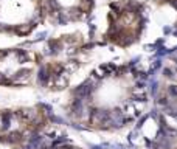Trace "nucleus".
I'll return each mask as SVG.
<instances>
[{
	"label": "nucleus",
	"mask_w": 177,
	"mask_h": 149,
	"mask_svg": "<svg viewBox=\"0 0 177 149\" xmlns=\"http://www.w3.org/2000/svg\"><path fill=\"white\" fill-rule=\"evenodd\" d=\"M168 92H169L171 96L177 98V86H169V87H168Z\"/></svg>",
	"instance_id": "14"
},
{
	"label": "nucleus",
	"mask_w": 177,
	"mask_h": 149,
	"mask_svg": "<svg viewBox=\"0 0 177 149\" xmlns=\"http://www.w3.org/2000/svg\"><path fill=\"white\" fill-rule=\"evenodd\" d=\"M163 76H166V78L172 79V78H174V73H172V70H171V68H163Z\"/></svg>",
	"instance_id": "13"
},
{
	"label": "nucleus",
	"mask_w": 177,
	"mask_h": 149,
	"mask_svg": "<svg viewBox=\"0 0 177 149\" xmlns=\"http://www.w3.org/2000/svg\"><path fill=\"white\" fill-rule=\"evenodd\" d=\"M36 28V25L33 23H22V25H16L14 26V33L17 36H28L33 30Z\"/></svg>",
	"instance_id": "3"
},
{
	"label": "nucleus",
	"mask_w": 177,
	"mask_h": 149,
	"mask_svg": "<svg viewBox=\"0 0 177 149\" xmlns=\"http://www.w3.org/2000/svg\"><path fill=\"white\" fill-rule=\"evenodd\" d=\"M59 149H75V147H73V146H70V144H67V146L64 144V146H61Z\"/></svg>",
	"instance_id": "22"
},
{
	"label": "nucleus",
	"mask_w": 177,
	"mask_h": 149,
	"mask_svg": "<svg viewBox=\"0 0 177 149\" xmlns=\"http://www.w3.org/2000/svg\"><path fill=\"white\" fill-rule=\"evenodd\" d=\"M171 31H172V30H171L169 26H165V28H163V34H165V36H168V34H169Z\"/></svg>",
	"instance_id": "18"
},
{
	"label": "nucleus",
	"mask_w": 177,
	"mask_h": 149,
	"mask_svg": "<svg viewBox=\"0 0 177 149\" xmlns=\"http://www.w3.org/2000/svg\"><path fill=\"white\" fill-rule=\"evenodd\" d=\"M39 107H41V109H44V110L47 112V114H51V110H53V107H51L50 104H45V102H41Z\"/></svg>",
	"instance_id": "10"
},
{
	"label": "nucleus",
	"mask_w": 177,
	"mask_h": 149,
	"mask_svg": "<svg viewBox=\"0 0 177 149\" xmlns=\"http://www.w3.org/2000/svg\"><path fill=\"white\" fill-rule=\"evenodd\" d=\"M0 84H11V81H9L6 76H3V74L0 73Z\"/></svg>",
	"instance_id": "17"
},
{
	"label": "nucleus",
	"mask_w": 177,
	"mask_h": 149,
	"mask_svg": "<svg viewBox=\"0 0 177 149\" xmlns=\"http://www.w3.org/2000/svg\"><path fill=\"white\" fill-rule=\"evenodd\" d=\"M160 67H162V59H160V58H157V59L154 61V64H152V68H151V70L155 71V70H158Z\"/></svg>",
	"instance_id": "9"
},
{
	"label": "nucleus",
	"mask_w": 177,
	"mask_h": 149,
	"mask_svg": "<svg viewBox=\"0 0 177 149\" xmlns=\"http://www.w3.org/2000/svg\"><path fill=\"white\" fill-rule=\"evenodd\" d=\"M146 118H148V117L145 115V117H143L142 120H140V121H138V124H137V127H142V126H143V123H145V121H146Z\"/></svg>",
	"instance_id": "20"
},
{
	"label": "nucleus",
	"mask_w": 177,
	"mask_h": 149,
	"mask_svg": "<svg viewBox=\"0 0 177 149\" xmlns=\"http://www.w3.org/2000/svg\"><path fill=\"white\" fill-rule=\"evenodd\" d=\"M51 79V73H50V67H47V65H42L37 71V82L41 84V86H47V84L50 82Z\"/></svg>",
	"instance_id": "1"
},
{
	"label": "nucleus",
	"mask_w": 177,
	"mask_h": 149,
	"mask_svg": "<svg viewBox=\"0 0 177 149\" xmlns=\"http://www.w3.org/2000/svg\"><path fill=\"white\" fill-rule=\"evenodd\" d=\"M157 90H158V82L155 79H152L151 84H149V93H151L152 96H155L157 95Z\"/></svg>",
	"instance_id": "8"
},
{
	"label": "nucleus",
	"mask_w": 177,
	"mask_h": 149,
	"mask_svg": "<svg viewBox=\"0 0 177 149\" xmlns=\"http://www.w3.org/2000/svg\"><path fill=\"white\" fill-rule=\"evenodd\" d=\"M72 110H73L78 117H81V114H82V99H81V98H75V99H73Z\"/></svg>",
	"instance_id": "6"
},
{
	"label": "nucleus",
	"mask_w": 177,
	"mask_h": 149,
	"mask_svg": "<svg viewBox=\"0 0 177 149\" xmlns=\"http://www.w3.org/2000/svg\"><path fill=\"white\" fill-rule=\"evenodd\" d=\"M75 149H79V147H75Z\"/></svg>",
	"instance_id": "23"
},
{
	"label": "nucleus",
	"mask_w": 177,
	"mask_h": 149,
	"mask_svg": "<svg viewBox=\"0 0 177 149\" xmlns=\"http://www.w3.org/2000/svg\"><path fill=\"white\" fill-rule=\"evenodd\" d=\"M151 117H152V118H155V120L158 118V115H157V110H152V112H151Z\"/></svg>",
	"instance_id": "21"
},
{
	"label": "nucleus",
	"mask_w": 177,
	"mask_h": 149,
	"mask_svg": "<svg viewBox=\"0 0 177 149\" xmlns=\"http://www.w3.org/2000/svg\"><path fill=\"white\" fill-rule=\"evenodd\" d=\"M11 114L9 112H3L2 114V127H3V130H8V127H9V123H11Z\"/></svg>",
	"instance_id": "7"
},
{
	"label": "nucleus",
	"mask_w": 177,
	"mask_h": 149,
	"mask_svg": "<svg viewBox=\"0 0 177 149\" xmlns=\"http://www.w3.org/2000/svg\"><path fill=\"white\" fill-rule=\"evenodd\" d=\"M62 50V39H51L48 41V54L56 56Z\"/></svg>",
	"instance_id": "4"
},
{
	"label": "nucleus",
	"mask_w": 177,
	"mask_h": 149,
	"mask_svg": "<svg viewBox=\"0 0 177 149\" xmlns=\"http://www.w3.org/2000/svg\"><path fill=\"white\" fill-rule=\"evenodd\" d=\"M47 36H48V33H47V31H42V33H39V34H37L36 36V39H34V42H39V41H44L45 39V37Z\"/></svg>",
	"instance_id": "12"
},
{
	"label": "nucleus",
	"mask_w": 177,
	"mask_h": 149,
	"mask_svg": "<svg viewBox=\"0 0 177 149\" xmlns=\"http://www.w3.org/2000/svg\"><path fill=\"white\" fill-rule=\"evenodd\" d=\"M14 54L17 56V59H19V62H20V64H25L28 59H30V54H28V51L26 50H22V48L14 50Z\"/></svg>",
	"instance_id": "5"
},
{
	"label": "nucleus",
	"mask_w": 177,
	"mask_h": 149,
	"mask_svg": "<svg viewBox=\"0 0 177 149\" xmlns=\"http://www.w3.org/2000/svg\"><path fill=\"white\" fill-rule=\"evenodd\" d=\"M158 104H163V106H168V99H166V98H160V99H158Z\"/></svg>",
	"instance_id": "19"
},
{
	"label": "nucleus",
	"mask_w": 177,
	"mask_h": 149,
	"mask_svg": "<svg viewBox=\"0 0 177 149\" xmlns=\"http://www.w3.org/2000/svg\"><path fill=\"white\" fill-rule=\"evenodd\" d=\"M95 31H96V26L93 25V23H90V25H89V34H90V39H93V36H95Z\"/></svg>",
	"instance_id": "15"
},
{
	"label": "nucleus",
	"mask_w": 177,
	"mask_h": 149,
	"mask_svg": "<svg viewBox=\"0 0 177 149\" xmlns=\"http://www.w3.org/2000/svg\"><path fill=\"white\" fill-rule=\"evenodd\" d=\"M30 76H31V70L30 68H20L19 71L14 73L13 81L14 82H19V84H25V82L30 81Z\"/></svg>",
	"instance_id": "2"
},
{
	"label": "nucleus",
	"mask_w": 177,
	"mask_h": 149,
	"mask_svg": "<svg viewBox=\"0 0 177 149\" xmlns=\"http://www.w3.org/2000/svg\"><path fill=\"white\" fill-rule=\"evenodd\" d=\"M64 141H67V138H65V135H61L59 138H56L54 141H53V147L58 146V144H61V143H64Z\"/></svg>",
	"instance_id": "11"
},
{
	"label": "nucleus",
	"mask_w": 177,
	"mask_h": 149,
	"mask_svg": "<svg viewBox=\"0 0 177 149\" xmlns=\"http://www.w3.org/2000/svg\"><path fill=\"white\" fill-rule=\"evenodd\" d=\"M50 120L53 121V123H58V124H64V120L59 118V117H54V115H50Z\"/></svg>",
	"instance_id": "16"
}]
</instances>
